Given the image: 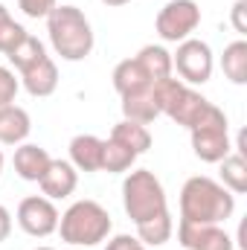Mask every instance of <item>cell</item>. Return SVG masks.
I'll return each instance as SVG.
<instances>
[{"instance_id":"cell-21","label":"cell","mask_w":247,"mask_h":250,"mask_svg":"<svg viewBox=\"0 0 247 250\" xmlns=\"http://www.w3.org/2000/svg\"><path fill=\"white\" fill-rule=\"evenodd\" d=\"M111 137H114V140H120L123 146H128L137 157H140V154H145V151L151 148V134H148V128H145V125H140V123H131V120H123V123L114 125Z\"/></svg>"},{"instance_id":"cell-4","label":"cell","mask_w":247,"mask_h":250,"mask_svg":"<svg viewBox=\"0 0 247 250\" xmlns=\"http://www.w3.org/2000/svg\"><path fill=\"white\" fill-rule=\"evenodd\" d=\"M111 215L99 201H76L70 204V209L59 218V233L62 242L76 245V248H93L99 242H105L111 236Z\"/></svg>"},{"instance_id":"cell-26","label":"cell","mask_w":247,"mask_h":250,"mask_svg":"<svg viewBox=\"0 0 247 250\" xmlns=\"http://www.w3.org/2000/svg\"><path fill=\"white\" fill-rule=\"evenodd\" d=\"M18 6L26 18H47L59 3L56 0H18Z\"/></svg>"},{"instance_id":"cell-1","label":"cell","mask_w":247,"mask_h":250,"mask_svg":"<svg viewBox=\"0 0 247 250\" xmlns=\"http://www.w3.org/2000/svg\"><path fill=\"white\" fill-rule=\"evenodd\" d=\"M236 212V195L218 181L195 175L181 189V221L186 224H221Z\"/></svg>"},{"instance_id":"cell-32","label":"cell","mask_w":247,"mask_h":250,"mask_svg":"<svg viewBox=\"0 0 247 250\" xmlns=\"http://www.w3.org/2000/svg\"><path fill=\"white\" fill-rule=\"evenodd\" d=\"M0 172H3V151H0Z\"/></svg>"},{"instance_id":"cell-24","label":"cell","mask_w":247,"mask_h":250,"mask_svg":"<svg viewBox=\"0 0 247 250\" xmlns=\"http://www.w3.org/2000/svg\"><path fill=\"white\" fill-rule=\"evenodd\" d=\"M26 35H29V32H26L18 21H12V18H9V21H3V23H0V53H3V56H9V53H12V50H15Z\"/></svg>"},{"instance_id":"cell-14","label":"cell","mask_w":247,"mask_h":250,"mask_svg":"<svg viewBox=\"0 0 247 250\" xmlns=\"http://www.w3.org/2000/svg\"><path fill=\"white\" fill-rule=\"evenodd\" d=\"M102 143L93 134H79L70 140V163L79 172H102Z\"/></svg>"},{"instance_id":"cell-2","label":"cell","mask_w":247,"mask_h":250,"mask_svg":"<svg viewBox=\"0 0 247 250\" xmlns=\"http://www.w3.org/2000/svg\"><path fill=\"white\" fill-rule=\"evenodd\" d=\"M47 32L53 50L64 62H82L93 50V29L82 9L76 6H56L47 15Z\"/></svg>"},{"instance_id":"cell-23","label":"cell","mask_w":247,"mask_h":250,"mask_svg":"<svg viewBox=\"0 0 247 250\" xmlns=\"http://www.w3.org/2000/svg\"><path fill=\"white\" fill-rule=\"evenodd\" d=\"M175 233V224H172V215H163V218H154L148 224H140L137 227V239L145 245V248H160L172 239Z\"/></svg>"},{"instance_id":"cell-17","label":"cell","mask_w":247,"mask_h":250,"mask_svg":"<svg viewBox=\"0 0 247 250\" xmlns=\"http://www.w3.org/2000/svg\"><path fill=\"white\" fill-rule=\"evenodd\" d=\"M123 114H125V120L140 123V125L154 123V120L160 117V108H157V102H154V87L123 96Z\"/></svg>"},{"instance_id":"cell-9","label":"cell","mask_w":247,"mask_h":250,"mask_svg":"<svg viewBox=\"0 0 247 250\" xmlns=\"http://www.w3.org/2000/svg\"><path fill=\"white\" fill-rule=\"evenodd\" d=\"M172 70H178L184 84H204L212 76V50L201 38H186L172 56Z\"/></svg>"},{"instance_id":"cell-22","label":"cell","mask_w":247,"mask_h":250,"mask_svg":"<svg viewBox=\"0 0 247 250\" xmlns=\"http://www.w3.org/2000/svg\"><path fill=\"white\" fill-rule=\"evenodd\" d=\"M218 166H221V187L230 189L233 195H245L247 192V160H245V154H227Z\"/></svg>"},{"instance_id":"cell-7","label":"cell","mask_w":247,"mask_h":250,"mask_svg":"<svg viewBox=\"0 0 247 250\" xmlns=\"http://www.w3.org/2000/svg\"><path fill=\"white\" fill-rule=\"evenodd\" d=\"M189 134H192V148L198 160L221 163L230 154V128H227V117L221 108L209 105L206 114L189 128Z\"/></svg>"},{"instance_id":"cell-16","label":"cell","mask_w":247,"mask_h":250,"mask_svg":"<svg viewBox=\"0 0 247 250\" xmlns=\"http://www.w3.org/2000/svg\"><path fill=\"white\" fill-rule=\"evenodd\" d=\"M114 90L120 96H128V93H140V90H148L154 87V82L143 73V67L137 64V59H125L114 67Z\"/></svg>"},{"instance_id":"cell-12","label":"cell","mask_w":247,"mask_h":250,"mask_svg":"<svg viewBox=\"0 0 247 250\" xmlns=\"http://www.w3.org/2000/svg\"><path fill=\"white\" fill-rule=\"evenodd\" d=\"M38 184H41L44 198L62 201V198H67V195L76 192L79 172H76V166L67 163V160H50V166H47V172H44V178H41Z\"/></svg>"},{"instance_id":"cell-8","label":"cell","mask_w":247,"mask_h":250,"mask_svg":"<svg viewBox=\"0 0 247 250\" xmlns=\"http://www.w3.org/2000/svg\"><path fill=\"white\" fill-rule=\"evenodd\" d=\"M198 23H201V6L195 0H169L157 12L154 29L163 41L181 44L198 29Z\"/></svg>"},{"instance_id":"cell-10","label":"cell","mask_w":247,"mask_h":250,"mask_svg":"<svg viewBox=\"0 0 247 250\" xmlns=\"http://www.w3.org/2000/svg\"><path fill=\"white\" fill-rule=\"evenodd\" d=\"M59 209L50 198L44 195H29L18 204V227L26 233V236H35V239H47L59 230Z\"/></svg>"},{"instance_id":"cell-25","label":"cell","mask_w":247,"mask_h":250,"mask_svg":"<svg viewBox=\"0 0 247 250\" xmlns=\"http://www.w3.org/2000/svg\"><path fill=\"white\" fill-rule=\"evenodd\" d=\"M21 90V82L15 79V73L9 67H0V108L15 105V96Z\"/></svg>"},{"instance_id":"cell-20","label":"cell","mask_w":247,"mask_h":250,"mask_svg":"<svg viewBox=\"0 0 247 250\" xmlns=\"http://www.w3.org/2000/svg\"><path fill=\"white\" fill-rule=\"evenodd\" d=\"M221 70H224V76L233 84H247V41L245 38H239V41L224 47Z\"/></svg>"},{"instance_id":"cell-27","label":"cell","mask_w":247,"mask_h":250,"mask_svg":"<svg viewBox=\"0 0 247 250\" xmlns=\"http://www.w3.org/2000/svg\"><path fill=\"white\" fill-rule=\"evenodd\" d=\"M230 21H233V29H236L239 35H247V0H236V3H233Z\"/></svg>"},{"instance_id":"cell-28","label":"cell","mask_w":247,"mask_h":250,"mask_svg":"<svg viewBox=\"0 0 247 250\" xmlns=\"http://www.w3.org/2000/svg\"><path fill=\"white\" fill-rule=\"evenodd\" d=\"M105 250H148L137 236H114V239H108V245H105Z\"/></svg>"},{"instance_id":"cell-19","label":"cell","mask_w":247,"mask_h":250,"mask_svg":"<svg viewBox=\"0 0 247 250\" xmlns=\"http://www.w3.org/2000/svg\"><path fill=\"white\" fill-rule=\"evenodd\" d=\"M137 163V154L123 146L120 140L108 137L102 143V172H111V175H123V172H131Z\"/></svg>"},{"instance_id":"cell-6","label":"cell","mask_w":247,"mask_h":250,"mask_svg":"<svg viewBox=\"0 0 247 250\" xmlns=\"http://www.w3.org/2000/svg\"><path fill=\"white\" fill-rule=\"evenodd\" d=\"M154 102H157L160 114H166L172 123L184 125V128H192L212 105L198 90H192L189 84H184L181 79H172V76L154 84Z\"/></svg>"},{"instance_id":"cell-18","label":"cell","mask_w":247,"mask_h":250,"mask_svg":"<svg viewBox=\"0 0 247 250\" xmlns=\"http://www.w3.org/2000/svg\"><path fill=\"white\" fill-rule=\"evenodd\" d=\"M134 59H137V64L143 67V73H145L154 84L172 76V53H166L163 47L148 44V47H143Z\"/></svg>"},{"instance_id":"cell-13","label":"cell","mask_w":247,"mask_h":250,"mask_svg":"<svg viewBox=\"0 0 247 250\" xmlns=\"http://www.w3.org/2000/svg\"><path fill=\"white\" fill-rule=\"evenodd\" d=\"M50 160H53V157L47 154V148H41V146H35V143H21V146L15 148V157H12L15 172H18L23 181H32V184H38V181L44 178Z\"/></svg>"},{"instance_id":"cell-31","label":"cell","mask_w":247,"mask_h":250,"mask_svg":"<svg viewBox=\"0 0 247 250\" xmlns=\"http://www.w3.org/2000/svg\"><path fill=\"white\" fill-rule=\"evenodd\" d=\"M105 6H125V3H131V0H102Z\"/></svg>"},{"instance_id":"cell-33","label":"cell","mask_w":247,"mask_h":250,"mask_svg":"<svg viewBox=\"0 0 247 250\" xmlns=\"http://www.w3.org/2000/svg\"><path fill=\"white\" fill-rule=\"evenodd\" d=\"M35 250H56V248H35Z\"/></svg>"},{"instance_id":"cell-3","label":"cell","mask_w":247,"mask_h":250,"mask_svg":"<svg viewBox=\"0 0 247 250\" xmlns=\"http://www.w3.org/2000/svg\"><path fill=\"white\" fill-rule=\"evenodd\" d=\"M6 59L21 73V82H23L29 96L44 99V96L56 93V87H59V67L47 56V50H44V44L38 38L26 35Z\"/></svg>"},{"instance_id":"cell-5","label":"cell","mask_w":247,"mask_h":250,"mask_svg":"<svg viewBox=\"0 0 247 250\" xmlns=\"http://www.w3.org/2000/svg\"><path fill=\"white\" fill-rule=\"evenodd\" d=\"M123 207L128 218L134 221V227L169 215L163 184L148 169H131L128 172V178L123 181Z\"/></svg>"},{"instance_id":"cell-29","label":"cell","mask_w":247,"mask_h":250,"mask_svg":"<svg viewBox=\"0 0 247 250\" xmlns=\"http://www.w3.org/2000/svg\"><path fill=\"white\" fill-rule=\"evenodd\" d=\"M9 233H12V212L0 204V242H6Z\"/></svg>"},{"instance_id":"cell-15","label":"cell","mask_w":247,"mask_h":250,"mask_svg":"<svg viewBox=\"0 0 247 250\" xmlns=\"http://www.w3.org/2000/svg\"><path fill=\"white\" fill-rule=\"evenodd\" d=\"M32 131V120L23 108L18 105H6L0 108V143L6 146H21Z\"/></svg>"},{"instance_id":"cell-30","label":"cell","mask_w":247,"mask_h":250,"mask_svg":"<svg viewBox=\"0 0 247 250\" xmlns=\"http://www.w3.org/2000/svg\"><path fill=\"white\" fill-rule=\"evenodd\" d=\"M9 18H12V15H9V9L0 3V23H3V21H9Z\"/></svg>"},{"instance_id":"cell-11","label":"cell","mask_w":247,"mask_h":250,"mask_svg":"<svg viewBox=\"0 0 247 250\" xmlns=\"http://www.w3.org/2000/svg\"><path fill=\"white\" fill-rule=\"evenodd\" d=\"M178 242L186 250H233V239L218 224H178Z\"/></svg>"}]
</instances>
